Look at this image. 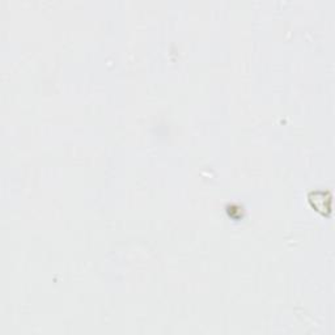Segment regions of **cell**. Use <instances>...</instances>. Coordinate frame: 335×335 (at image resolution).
Returning a JSON list of instances; mask_svg holds the SVG:
<instances>
[{
  "instance_id": "cell-1",
  "label": "cell",
  "mask_w": 335,
  "mask_h": 335,
  "mask_svg": "<svg viewBox=\"0 0 335 335\" xmlns=\"http://www.w3.org/2000/svg\"><path fill=\"white\" fill-rule=\"evenodd\" d=\"M309 200H311L312 206L314 207L317 211L325 213V211H329L330 207L326 206V200H325V192L323 191H313L309 194Z\"/></svg>"
}]
</instances>
